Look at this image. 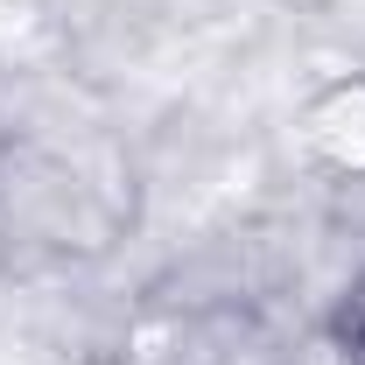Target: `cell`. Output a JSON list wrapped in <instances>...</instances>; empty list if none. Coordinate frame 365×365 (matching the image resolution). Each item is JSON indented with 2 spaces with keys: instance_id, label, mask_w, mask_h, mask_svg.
<instances>
[{
  "instance_id": "obj_1",
  "label": "cell",
  "mask_w": 365,
  "mask_h": 365,
  "mask_svg": "<svg viewBox=\"0 0 365 365\" xmlns=\"http://www.w3.org/2000/svg\"><path fill=\"white\" fill-rule=\"evenodd\" d=\"M309 148L337 176H365V85H337L309 113Z\"/></svg>"
}]
</instances>
